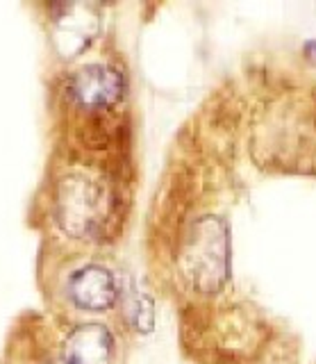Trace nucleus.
Returning <instances> with one entry per match:
<instances>
[{"instance_id":"1","label":"nucleus","mask_w":316,"mask_h":364,"mask_svg":"<svg viewBox=\"0 0 316 364\" xmlns=\"http://www.w3.org/2000/svg\"><path fill=\"white\" fill-rule=\"evenodd\" d=\"M109 216V191L100 180L69 176L58 193V221L73 237H94Z\"/></svg>"},{"instance_id":"2","label":"nucleus","mask_w":316,"mask_h":364,"mask_svg":"<svg viewBox=\"0 0 316 364\" xmlns=\"http://www.w3.org/2000/svg\"><path fill=\"white\" fill-rule=\"evenodd\" d=\"M191 276L200 287H217L228 273V237L217 221L202 223L189 248Z\"/></svg>"},{"instance_id":"3","label":"nucleus","mask_w":316,"mask_h":364,"mask_svg":"<svg viewBox=\"0 0 316 364\" xmlns=\"http://www.w3.org/2000/svg\"><path fill=\"white\" fill-rule=\"evenodd\" d=\"M123 75L107 64H87L71 77V98L87 109L111 107L123 96Z\"/></svg>"},{"instance_id":"4","label":"nucleus","mask_w":316,"mask_h":364,"mask_svg":"<svg viewBox=\"0 0 316 364\" xmlns=\"http://www.w3.org/2000/svg\"><path fill=\"white\" fill-rule=\"evenodd\" d=\"M69 294L75 305L92 312H103L114 305L119 284L109 269L100 264H87L69 278Z\"/></svg>"},{"instance_id":"5","label":"nucleus","mask_w":316,"mask_h":364,"mask_svg":"<svg viewBox=\"0 0 316 364\" xmlns=\"http://www.w3.org/2000/svg\"><path fill=\"white\" fill-rule=\"evenodd\" d=\"M53 23L55 41L64 55L82 50L98 30V16L92 5H60Z\"/></svg>"},{"instance_id":"6","label":"nucleus","mask_w":316,"mask_h":364,"mask_svg":"<svg viewBox=\"0 0 316 364\" xmlns=\"http://www.w3.org/2000/svg\"><path fill=\"white\" fill-rule=\"evenodd\" d=\"M111 355H114V339L105 326L87 323L66 337V364H111Z\"/></svg>"},{"instance_id":"7","label":"nucleus","mask_w":316,"mask_h":364,"mask_svg":"<svg viewBox=\"0 0 316 364\" xmlns=\"http://www.w3.org/2000/svg\"><path fill=\"white\" fill-rule=\"evenodd\" d=\"M130 307H132L130 310L132 323L139 330H151V326H153V303H151L148 296H137Z\"/></svg>"},{"instance_id":"8","label":"nucleus","mask_w":316,"mask_h":364,"mask_svg":"<svg viewBox=\"0 0 316 364\" xmlns=\"http://www.w3.org/2000/svg\"><path fill=\"white\" fill-rule=\"evenodd\" d=\"M310 50H312V57L316 60V41H312V43H310Z\"/></svg>"}]
</instances>
